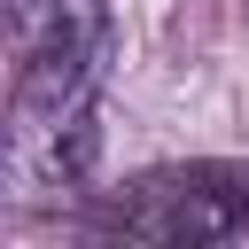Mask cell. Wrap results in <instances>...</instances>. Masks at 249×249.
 Masks as SVG:
<instances>
[{"mask_svg":"<svg viewBox=\"0 0 249 249\" xmlns=\"http://www.w3.org/2000/svg\"><path fill=\"white\" fill-rule=\"evenodd\" d=\"M8 16V187L62 195L93 171L109 0H0Z\"/></svg>","mask_w":249,"mask_h":249,"instance_id":"obj_1","label":"cell"},{"mask_svg":"<svg viewBox=\"0 0 249 249\" xmlns=\"http://www.w3.org/2000/svg\"><path fill=\"white\" fill-rule=\"evenodd\" d=\"M93 233L148 249H210L249 233V163H163L93 210Z\"/></svg>","mask_w":249,"mask_h":249,"instance_id":"obj_2","label":"cell"}]
</instances>
